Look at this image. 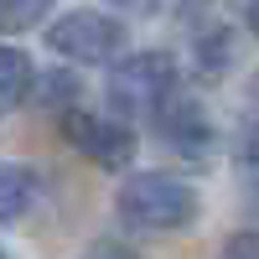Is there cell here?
I'll list each match as a JSON object with an SVG mask.
<instances>
[{
    "instance_id": "obj_1",
    "label": "cell",
    "mask_w": 259,
    "mask_h": 259,
    "mask_svg": "<svg viewBox=\"0 0 259 259\" xmlns=\"http://www.w3.org/2000/svg\"><path fill=\"white\" fill-rule=\"evenodd\" d=\"M192 218H197V192L171 171H140L119 192V223L135 233H177Z\"/></svg>"
},
{
    "instance_id": "obj_2",
    "label": "cell",
    "mask_w": 259,
    "mask_h": 259,
    "mask_svg": "<svg viewBox=\"0 0 259 259\" xmlns=\"http://www.w3.org/2000/svg\"><path fill=\"white\" fill-rule=\"evenodd\" d=\"M171 94H177V57L171 52H135L114 62V73H109V109L119 114V124L156 114Z\"/></svg>"
},
{
    "instance_id": "obj_3",
    "label": "cell",
    "mask_w": 259,
    "mask_h": 259,
    "mask_svg": "<svg viewBox=\"0 0 259 259\" xmlns=\"http://www.w3.org/2000/svg\"><path fill=\"white\" fill-rule=\"evenodd\" d=\"M47 41H52V52L73 62H109L124 47V26L104 11H68L47 26Z\"/></svg>"
},
{
    "instance_id": "obj_4",
    "label": "cell",
    "mask_w": 259,
    "mask_h": 259,
    "mask_svg": "<svg viewBox=\"0 0 259 259\" xmlns=\"http://www.w3.org/2000/svg\"><path fill=\"white\" fill-rule=\"evenodd\" d=\"M62 135L73 140L78 156H89L104 171H124L135 156V135L130 124L109 119V114H83V109H62Z\"/></svg>"
},
{
    "instance_id": "obj_5",
    "label": "cell",
    "mask_w": 259,
    "mask_h": 259,
    "mask_svg": "<svg viewBox=\"0 0 259 259\" xmlns=\"http://www.w3.org/2000/svg\"><path fill=\"white\" fill-rule=\"evenodd\" d=\"M156 119H161V140H166L171 150H182V156H202V150L212 145L207 114H202L192 99H177V94H171L161 109H156Z\"/></svg>"
},
{
    "instance_id": "obj_6",
    "label": "cell",
    "mask_w": 259,
    "mask_h": 259,
    "mask_svg": "<svg viewBox=\"0 0 259 259\" xmlns=\"http://www.w3.org/2000/svg\"><path fill=\"white\" fill-rule=\"evenodd\" d=\"M36 197H41L36 171H26V166H0V223H21L36 207Z\"/></svg>"
},
{
    "instance_id": "obj_7",
    "label": "cell",
    "mask_w": 259,
    "mask_h": 259,
    "mask_svg": "<svg viewBox=\"0 0 259 259\" xmlns=\"http://www.w3.org/2000/svg\"><path fill=\"white\" fill-rule=\"evenodd\" d=\"M31 83H36L31 57L21 52V47H0V114L16 109V104L31 94Z\"/></svg>"
},
{
    "instance_id": "obj_8",
    "label": "cell",
    "mask_w": 259,
    "mask_h": 259,
    "mask_svg": "<svg viewBox=\"0 0 259 259\" xmlns=\"http://www.w3.org/2000/svg\"><path fill=\"white\" fill-rule=\"evenodd\" d=\"M47 11L52 0H0V31H31Z\"/></svg>"
},
{
    "instance_id": "obj_9",
    "label": "cell",
    "mask_w": 259,
    "mask_h": 259,
    "mask_svg": "<svg viewBox=\"0 0 259 259\" xmlns=\"http://www.w3.org/2000/svg\"><path fill=\"white\" fill-rule=\"evenodd\" d=\"M218 259H259V244H254V233H233V239L223 244Z\"/></svg>"
},
{
    "instance_id": "obj_10",
    "label": "cell",
    "mask_w": 259,
    "mask_h": 259,
    "mask_svg": "<svg viewBox=\"0 0 259 259\" xmlns=\"http://www.w3.org/2000/svg\"><path fill=\"white\" fill-rule=\"evenodd\" d=\"M119 6H124V11H150L156 0H119Z\"/></svg>"
},
{
    "instance_id": "obj_11",
    "label": "cell",
    "mask_w": 259,
    "mask_h": 259,
    "mask_svg": "<svg viewBox=\"0 0 259 259\" xmlns=\"http://www.w3.org/2000/svg\"><path fill=\"white\" fill-rule=\"evenodd\" d=\"M0 259H6V254H0Z\"/></svg>"
}]
</instances>
